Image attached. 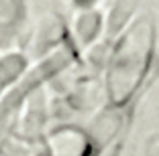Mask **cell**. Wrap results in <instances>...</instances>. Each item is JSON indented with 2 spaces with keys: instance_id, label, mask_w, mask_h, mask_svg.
Here are the masks:
<instances>
[{
  "instance_id": "cell-1",
  "label": "cell",
  "mask_w": 159,
  "mask_h": 156,
  "mask_svg": "<svg viewBox=\"0 0 159 156\" xmlns=\"http://www.w3.org/2000/svg\"><path fill=\"white\" fill-rule=\"evenodd\" d=\"M155 45V24L149 14H141L122 31L106 69L108 95L114 101H125L133 95L147 75Z\"/></svg>"
},
{
  "instance_id": "cell-2",
  "label": "cell",
  "mask_w": 159,
  "mask_h": 156,
  "mask_svg": "<svg viewBox=\"0 0 159 156\" xmlns=\"http://www.w3.org/2000/svg\"><path fill=\"white\" fill-rule=\"evenodd\" d=\"M75 4H80V6H86V4H90V2H92V0H74Z\"/></svg>"
}]
</instances>
